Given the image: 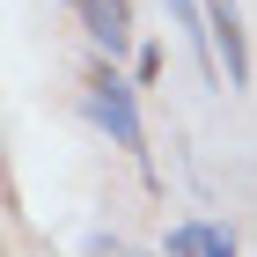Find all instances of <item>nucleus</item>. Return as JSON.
Listing matches in <instances>:
<instances>
[{"label":"nucleus","mask_w":257,"mask_h":257,"mask_svg":"<svg viewBox=\"0 0 257 257\" xmlns=\"http://www.w3.org/2000/svg\"><path fill=\"white\" fill-rule=\"evenodd\" d=\"M206 37H213V59L228 74V88H250V37H242L235 0H206Z\"/></svg>","instance_id":"f03ea898"},{"label":"nucleus","mask_w":257,"mask_h":257,"mask_svg":"<svg viewBox=\"0 0 257 257\" xmlns=\"http://www.w3.org/2000/svg\"><path fill=\"white\" fill-rule=\"evenodd\" d=\"M88 110H96V125L110 140H118L125 155H147V133H140V103H133V81L118 74V66H103L96 81H88Z\"/></svg>","instance_id":"f257e3e1"},{"label":"nucleus","mask_w":257,"mask_h":257,"mask_svg":"<svg viewBox=\"0 0 257 257\" xmlns=\"http://www.w3.org/2000/svg\"><path fill=\"white\" fill-rule=\"evenodd\" d=\"M162 250H169V257H235V235L213 228V220H184V228H169Z\"/></svg>","instance_id":"7ed1b4c3"},{"label":"nucleus","mask_w":257,"mask_h":257,"mask_svg":"<svg viewBox=\"0 0 257 257\" xmlns=\"http://www.w3.org/2000/svg\"><path fill=\"white\" fill-rule=\"evenodd\" d=\"M162 81V44H147V52H140V88H155Z\"/></svg>","instance_id":"20e7f679"}]
</instances>
